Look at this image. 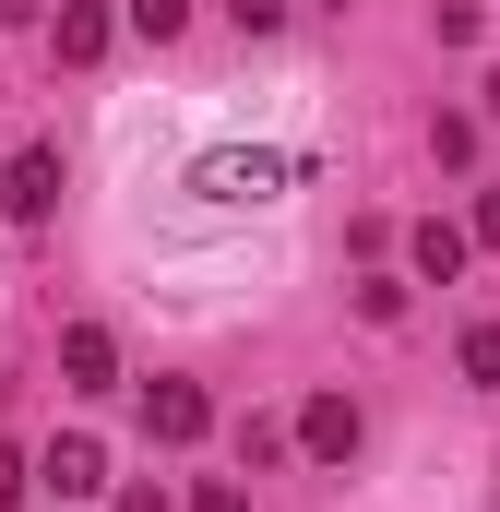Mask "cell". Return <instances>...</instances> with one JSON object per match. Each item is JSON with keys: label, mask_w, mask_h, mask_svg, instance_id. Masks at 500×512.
<instances>
[{"label": "cell", "mask_w": 500, "mask_h": 512, "mask_svg": "<svg viewBox=\"0 0 500 512\" xmlns=\"http://www.w3.org/2000/svg\"><path fill=\"white\" fill-rule=\"evenodd\" d=\"M286 179H298V155H262V143H227V155H203V167H191V203H274V191H286Z\"/></svg>", "instance_id": "1"}, {"label": "cell", "mask_w": 500, "mask_h": 512, "mask_svg": "<svg viewBox=\"0 0 500 512\" xmlns=\"http://www.w3.org/2000/svg\"><path fill=\"white\" fill-rule=\"evenodd\" d=\"M203 429H215V393L203 382H143V441L179 453V441H203Z\"/></svg>", "instance_id": "2"}, {"label": "cell", "mask_w": 500, "mask_h": 512, "mask_svg": "<svg viewBox=\"0 0 500 512\" xmlns=\"http://www.w3.org/2000/svg\"><path fill=\"white\" fill-rule=\"evenodd\" d=\"M60 191H72L60 143H24V155H12V179H0V203H12V215H60Z\"/></svg>", "instance_id": "3"}, {"label": "cell", "mask_w": 500, "mask_h": 512, "mask_svg": "<svg viewBox=\"0 0 500 512\" xmlns=\"http://www.w3.org/2000/svg\"><path fill=\"white\" fill-rule=\"evenodd\" d=\"M298 453H310V465H346V453H358V393H310V405H298Z\"/></svg>", "instance_id": "4"}, {"label": "cell", "mask_w": 500, "mask_h": 512, "mask_svg": "<svg viewBox=\"0 0 500 512\" xmlns=\"http://www.w3.org/2000/svg\"><path fill=\"white\" fill-rule=\"evenodd\" d=\"M36 477H48V489H60V501H96V489H108V453H96V441H84V429H60V441H48V453H36Z\"/></svg>", "instance_id": "5"}, {"label": "cell", "mask_w": 500, "mask_h": 512, "mask_svg": "<svg viewBox=\"0 0 500 512\" xmlns=\"http://www.w3.org/2000/svg\"><path fill=\"white\" fill-rule=\"evenodd\" d=\"M108 36H120V12L108 0H60V24H48V48L84 72V60H108Z\"/></svg>", "instance_id": "6"}, {"label": "cell", "mask_w": 500, "mask_h": 512, "mask_svg": "<svg viewBox=\"0 0 500 512\" xmlns=\"http://www.w3.org/2000/svg\"><path fill=\"white\" fill-rule=\"evenodd\" d=\"M60 382H72V393H108V382H120V346H108V322H72V334H60Z\"/></svg>", "instance_id": "7"}, {"label": "cell", "mask_w": 500, "mask_h": 512, "mask_svg": "<svg viewBox=\"0 0 500 512\" xmlns=\"http://www.w3.org/2000/svg\"><path fill=\"white\" fill-rule=\"evenodd\" d=\"M405 262H417V274H429V286H453V274H465V262H477V227H453V215H429V227H417V239H405Z\"/></svg>", "instance_id": "8"}, {"label": "cell", "mask_w": 500, "mask_h": 512, "mask_svg": "<svg viewBox=\"0 0 500 512\" xmlns=\"http://www.w3.org/2000/svg\"><path fill=\"white\" fill-rule=\"evenodd\" d=\"M120 24H131V36H155V48H167V36L191 24V0H120Z\"/></svg>", "instance_id": "9"}, {"label": "cell", "mask_w": 500, "mask_h": 512, "mask_svg": "<svg viewBox=\"0 0 500 512\" xmlns=\"http://www.w3.org/2000/svg\"><path fill=\"white\" fill-rule=\"evenodd\" d=\"M453 370H465V382H489V393H500V322H477V334L453 346Z\"/></svg>", "instance_id": "10"}, {"label": "cell", "mask_w": 500, "mask_h": 512, "mask_svg": "<svg viewBox=\"0 0 500 512\" xmlns=\"http://www.w3.org/2000/svg\"><path fill=\"white\" fill-rule=\"evenodd\" d=\"M36 489H48V477H36V465H24V453L0 441V512H24V501H36Z\"/></svg>", "instance_id": "11"}, {"label": "cell", "mask_w": 500, "mask_h": 512, "mask_svg": "<svg viewBox=\"0 0 500 512\" xmlns=\"http://www.w3.org/2000/svg\"><path fill=\"white\" fill-rule=\"evenodd\" d=\"M358 322H381V334L405 322V286H393V274H370V286H358Z\"/></svg>", "instance_id": "12"}, {"label": "cell", "mask_w": 500, "mask_h": 512, "mask_svg": "<svg viewBox=\"0 0 500 512\" xmlns=\"http://www.w3.org/2000/svg\"><path fill=\"white\" fill-rule=\"evenodd\" d=\"M191 512H250V489H239V477H203V489H191Z\"/></svg>", "instance_id": "13"}, {"label": "cell", "mask_w": 500, "mask_h": 512, "mask_svg": "<svg viewBox=\"0 0 500 512\" xmlns=\"http://www.w3.org/2000/svg\"><path fill=\"white\" fill-rule=\"evenodd\" d=\"M227 12H239V36H274L286 24V0H227Z\"/></svg>", "instance_id": "14"}, {"label": "cell", "mask_w": 500, "mask_h": 512, "mask_svg": "<svg viewBox=\"0 0 500 512\" xmlns=\"http://www.w3.org/2000/svg\"><path fill=\"white\" fill-rule=\"evenodd\" d=\"M465 227H477V251H500V191H477V215H465Z\"/></svg>", "instance_id": "15"}, {"label": "cell", "mask_w": 500, "mask_h": 512, "mask_svg": "<svg viewBox=\"0 0 500 512\" xmlns=\"http://www.w3.org/2000/svg\"><path fill=\"white\" fill-rule=\"evenodd\" d=\"M120 512H167V489H120Z\"/></svg>", "instance_id": "16"}, {"label": "cell", "mask_w": 500, "mask_h": 512, "mask_svg": "<svg viewBox=\"0 0 500 512\" xmlns=\"http://www.w3.org/2000/svg\"><path fill=\"white\" fill-rule=\"evenodd\" d=\"M489 120H500V72H489Z\"/></svg>", "instance_id": "17"}, {"label": "cell", "mask_w": 500, "mask_h": 512, "mask_svg": "<svg viewBox=\"0 0 500 512\" xmlns=\"http://www.w3.org/2000/svg\"><path fill=\"white\" fill-rule=\"evenodd\" d=\"M322 12H346V0H322Z\"/></svg>", "instance_id": "18"}]
</instances>
